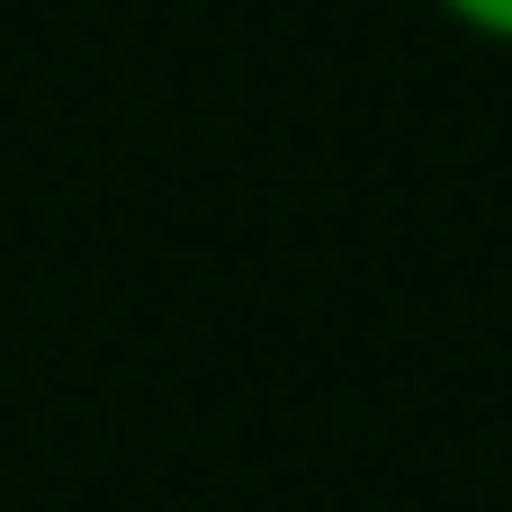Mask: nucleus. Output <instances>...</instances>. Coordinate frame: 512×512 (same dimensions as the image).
<instances>
[{
    "instance_id": "obj_1",
    "label": "nucleus",
    "mask_w": 512,
    "mask_h": 512,
    "mask_svg": "<svg viewBox=\"0 0 512 512\" xmlns=\"http://www.w3.org/2000/svg\"><path fill=\"white\" fill-rule=\"evenodd\" d=\"M459 36H477V45H504L512 54V0H432Z\"/></svg>"
}]
</instances>
